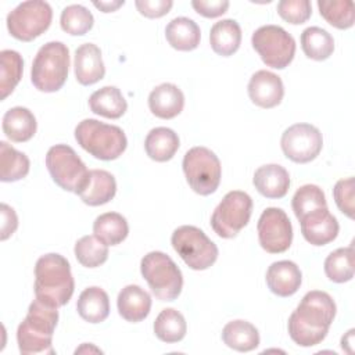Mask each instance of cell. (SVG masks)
I'll return each instance as SVG.
<instances>
[{
    "label": "cell",
    "instance_id": "6da1fadb",
    "mask_svg": "<svg viewBox=\"0 0 355 355\" xmlns=\"http://www.w3.org/2000/svg\"><path fill=\"white\" fill-rule=\"evenodd\" d=\"M336 302L319 290L308 291L288 318V334L301 347H313L322 343L336 316Z\"/></svg>",
    "mask_w": 355,
    "mask_h": 355
},
{
    "label": "cell",
    "instance_id": "7a4b0ae2",
    "mask_svg": "<svg viewBox=\"0 0 355 355\" xmlns=\"http://www.w3.org/2000/svg\"><path fill=\"white\" fill-rule=\"evenodd\" d=\"M58 308L35 298L25 319L17 329V343L22 355L54 354L53 334L58 322Z\"/></svg>",
    "mask_w": 355,
    "mask_h": 355
},
{
    "label": "cell",
    "instance_id": "3957f363",
    "mask_svg": "<svg viewBox=\"0 0 355 355\" xmlns=\"http://www.w3.org/2000/svg\"><path fill=\"white\" fill-rule=\"evenodd\" d=\"M35 295L53 306H64L69 302L75 282L68 259L60 254L42 255L35 265Z\"/></svg>",
    "mask_w": 355,
    "mask_h": 355
},
{
    "label": "cell",
    "instance_id": "277c9868",
    "mask_svg": "<svg viewBox=\"0 0 355 355\" xmlns=\"http://www.w3.org/2000/svg\"><path fill=\"white\" fill-rule=\"evenodd\" d=\"M75 140L85 151L101 161L119 158L128 146V139L119 126L93 118L83 119L76 125Z\"/></svg>",
    "mask_w": 355,
    "mask_h": 355
},
{
    "label": "cell",
    "instance_id": "5b68a950",
    "mask_svg": "<svg viewBox=\"0 0 355 355\" xmlns=\"http://www.w3.org/2000/svg\"><path fill=\"white\" fill-rule=\"evenodd\" d=\"M69 71V50L62 42L43 44L32 62L31 80L33 86L44 93L60 90Z\"/></svg>",
    "mask_w": 355,
    "mask_h": 355
},
{
    "label": "cell",
    "instance_id": "8992f818",
    "mask_svg": "<svg viewBox=\"0 0 355 355\" xmlns=\"http://www.w3.org/2000/svg\"><path fill=\"white\" fill-rule=\"evenodd\" d=\"M141 276L159 301L176 300L183 287V276L173 259L162 251H151L141 258Z\"/></svg>",
    "mask_w": 355,
    "mask_h": 355
},
{
    "label": "cell",
    "instance_id": "52a82bcc",
    "mask_svg": "<svg viewBox=\"0 0 355 355\" xmlns=\"http://www.w3.org/2000/svg\"><path fill=\"white\" fill-rule=\"evenodd\" d=\"M171 243L184 263L194 270H205L218 259L216 244L200 229L183 225L173 230Z\"/></svg>",
    "mask_w": 355,
    "mask_h": 355
},
{
    "label": "cell",
    "instance_id": "ba28073f",
    "mask_svg": "<svg viewBox=\"0 0 355 355\" xmlns=\"http://www.w3.org/2000/svg\"><path fill=\"white\" fill-rule=\"evenodd\" d=\"M47 171L62 190L79 194L87 183L89 171L75 150L67 144H55L46 154Z\"/></svg>",
    "mask_w": 355,
    "mask_h": 355
},
{
    "label": "cell",
    "instance_id": "9c48e42d",
    "mask_svg": "<svg viewBox=\"0 0 355 355\" xmlns=\"http://www.w3.org/2000/svg\"><path fill=\"white\" fill-rule=\"evenodd\" d=\"M183 172L189 186L200 196L216 191L222 178V166L218 155L207 147L190 148L183 157Z\"/></svg>",
    "mask_w": 355,
    "mask_h": 355
},
{
    "label": "cell",
    "instance_id": "30bf717a",
    "mask_svg": "<svg viewBox=\"0 0 355 355\" xmlns=\"http://www.w3.org/2000/svg\"><path fill=\"white\" fill-rule=\"evenodd\" d=\"M53 19V10L47 1L28 0L18 4L7 15V29L21 42H32L44 33Z\"/></svg>",
    "mask_w": 355,
    "mask_h": 355
},
{
    "label": "cell",
    "instance_id": "8fae6325",
    "mask_svg": "<svg viewBox=\"0 0 355 355\" xmlns=\"http://www.w3.org/2000/svg\"><path fill=\"white\" fill-rule=\"evenodd\" d=\"M251 44L263 64L275 69H284L295 55V40L282 26L263 25L251 36Z\"/></svg>",
    "mask_w": 355,
    "mask_h": 355
},
{
    "label": "cell",
    "instance_id": "7c38bea8",
    "mask_svg": "<svg viewBox=\"0 0 355 355\" xmlns=\"http://www.w3.org/2000/svg\"><path fill=\"white\" fill-rule=\"evenodd\" d=\"M252 214L251 197L240 190H232L211 215V226L222 239H233L240 230L247 226Z\"/></svg>",
    "mask_w": 355,
    "mask_h": 355
},
{
    "label": "cell",
    "instance_id": "4fadbf2b",
    "mask_svg": "<svg viewBox=\"0 0 355 355\" xmlns=\"http://www.w3.org/2000/svg\"><path fill=\"white\" fill-rule=\"evenodd\" d=\"M283 154L297 164L313 161L323 147L320 130L311 123H294L288 126L280 139Z\"/></svg>",
    "mask_w": 355,
    "mask_h": 355
},
{
    "label": "cell",
    "instance_id": "5bb4252c",
    "mask_svg": "<svg viewBox=\"0 0 355 355\" xmlns=\"http://www.w3.org/2000/svg\"><path fill=\"white\" fill-rule=\"evenodd\" d=\"M261 247L269 254H280L290 248L293 241V226L282 208H266L257 225Z\"/></svg>",
    "mask_w": 355,
    "mask_h": 355
},
{
    "label": "cell",
    "instance_id": "9a60e30c",
    "mask_svg": "<svg viewBox=\"0 0 355 355\" xmlns=\"http://www.w3.org/2000/svg\"><path fill=\"white\" fill-rule=\"evenodd\" d=\"M301 233L312 245H326L331 243L340 230V225L334 215L324 208H318L300 219Z\"/></svg>",
    "mask_w": 355,
    "mask_h": 355
},
{
    "label": "cell",
    "instance_id": "2e32d148",
    "mask_svg": "<svg viewBox=\"0 0 355 355\" xmlns=\"http://www.w3.org/2000/svg\"><path fill=\"white\" fill-rule=\"evenodd\" d=\"M250 100L261 108H273L279 105L284 96V86L276 73L261 69L257 71L248 82Z\"/></svg>",
    "mask_w": 355,
    "mask_h": 355
},
{
    "label": "cell",
    "instance_id": "e0dca14e",
    "mask_svg": "<svg viewBox=\"0 0 355 355\" xmlns=\"http://www.w3.org/2000/svg\"><path fill=\"white\" fill-rule=\"evenodd\" d=\"M73 69L76 80L83 86H90L101 80L105 75L101 50L94 43L80 44L75 50Z\"/></svg>",
    "mask_w": 355,
    "mask_h": 355
},
{
    "label": "cell",
    "instance_id": "ac0fdd59",
    "mask_svg": "<svg viewBox=\"0 0 355 355\" xmlns=\"http://www.w3.org/2000/svg\"><path fill=\"white\" fill-rule=\"evenodd\" d=\"M266 284L277 297H291L301 286L302 275L293 261L273 262L266 270Z\"/></svg>",
    "mask_w": 355,
    "mask_h": 355
},
{
    "label": "cell",
    "instance_id": "d6986e66",
    "mask_svg": "<svg viewBox=\"0 0 355 355\" xmlns=\"http://www.w3.org/2000/svg\"><path fill=\"white\" fill-rule=\"evenodd\" d=\"M184 107V94L173 83H161L148 94L150 111L161 119L178 116Z\"/></svg>",
    "mask_w": 355,
    "mask_h": 355
},
{
    "label": "cell",
    "instance_id": "ffe728a7",
    "mask_svg": "<svg viewBox=\"0 0 355 355\" xmlns=\"http://www.w3.org/2000/svg\"><path fill=\"white\" fill-rule=\"evenodd\" d=\"M119 315L132 323L144 320L151 309V295L137 284L123 287L116 298Z\"/></svg>",
    "mask_w": 355,
    "mask_h": 355
},
{
    "label": "cell",
    "instance_id": "44dd1931",
    "mask_svg": "<svg viewBox=\"0 0 355 355\" xmlns=\"http://www.w3.org/2000/svg\"><path fill=\"white\" fill-rule=\"evenodd\" d=\"M252 183L263 197L282 198L290 189V175L282 165L268 164L255 171Z\"/></svg>",
    "mask_w": 355,
    "mask_h": 355
},
{
    "label": "cell",
    "instance_id": "7402d4cb",
    "mask_svg": "<svg viewBox=\"0 0 355 355\" xmlns=\"http://www.w3.org/2000/svg\"><path fill=\"white\" fill-rule=\"evenodd\" d=\"M116 193L115 178L104 169L89 171V179L83 190L78 194L80 200L90 205L97 207L110 202Z\"/></svg>",
    "mask_w": 355,
    "mask_h": 355
},
{
    "label": "cell",
    "instance_id": "603a6c76",
    "mask_svg": "<svg viewBox=\"0 0 355 355\" xmlns=\"http://www.w3.org/2000/svg\"><path fill=\"white\" fill-rule=\"evenodd\" d=\"M3 132L15 143L31 140L37 129V122L32 111L25 107H12L3 115Z\"/></svg>",
    "mask_w": 355,
    "mask_h": 355
},
{
    "label": "cell",
    "instance_id": "cb8c5ba5",
    "mask_svg": "<svg viewBox=\"0 0 355 355\" xmlns=\"http://www.w3.org/2000/svg\"><path fill=\"white\" fill-rule=\"evenodd\" d=\"M180 141L175 130L158 126L151 129L144 140V150L147 155L157 162H166L173 158L179 150Z\"/></svg>",
    "mask_w": 355,
    "mask_h": 355
},
{
    "label": "cell",
    "instance_id": "d4e9b609",
    "mask_svg": "<svg viewBox=\"0 0 355 355\" xmlns=\"http://www.w3.org/2000/svg\"><path fill=\"white\" fill-rule=\"evenodd\" d=\"M79 316L89 323H101L110 315L108 294L97 286L85 288L76 302Z\"/></svg>",
    "mask_w": 355,
    "mask_h": 355
},
{
    "label": "cell",
    "instance_id": "484cf974",
    "mask_svg": "<svg viewBox=\"0 0 355 355\" xmlns=\"http://www.w3.org/2000/svg\"><path fill=\"white\" fill-rule=\"evenodd\" d=\"M165 37L175 50L191 51L200 44L201 31L193 19L187 17H178L166 25Z\"/></svg>",
    "mask_w": 355,
    "mask_h": 355
},
{
    "label": "cell",
    "instance_id": "4316f807",
    "mask_svg": "<svg viewBox=\"0 0 355 355\" xmlns=\"http://www.w3.org/2000/svg\"><path fill=\"white\" fill-rule=\"evenodd\" d=\"M209 43L212 50L222 57L234 54L241 44V28L239 22L230 18L215 22L209 32Z\"/></svg>",
    "mask_w": 355,
    "mask_h": 355
},
{
    "label": "cell",
    "instance_id": "83f0119b",
    "mask_svg": "<svg viewBox=\"0 0 355 355\" xmlns=\"http://www.w3.org/2000/svg\"><path fill=\"white\" fill-rule=\"evenodd\" d=\"M89 107L92 112L110 119L121 118L126 110L128 103L116 86H104L89 97Z\"/></svg>",
    "mask_w": 355,
    "mask_h": 355
},
{
    "label": "cell",
    "instance_id": "f1b7e54d",
    "mask_svg": "<svg viewBox=\"0 0 355 355\" xmlns=\"http://www.w3.org/2000/svg\"><path fill=\"white\" fill-rule=\"evenodd\" d=\"M223 343L239 352H248L259 345V333L257 327L243 319L232 320L222 330Z\"/></svg>",
    "mask_w": 355,
    "mask_h": 355
},
{
    "label": "cell",
    "instance_id": "f546056e",
    "mask_svg": "<svg viewBox=\"0 0 355 355\" xmlns=\"http://www.w3.org/2000/svg\"><path fill=\"white\" fill-rule=\"evenodd\" d=\"M93 233L104 244L116 245L128 237L129 225L121 214L105 212L94 219Z\"/></svg>",
    "mask_w": 355,
    "mask_h": 355
},
{
    "label": "cell",
    "instance_id": "4dcf8cb0",
    "mask_svg": "<svg viewBox=\"0 0 355 355\" xmlns=\"http://www.w3.org/2000/svg\"><path fill=\"white\" fill-rule=\"evenodd\" d=\"M301 47L308 58L324 61L334 51V39L326 29L309 26L301 33Z\"/></svg>",
    "mask_w": 355,
    "mask_h": 355
},
{
    "label": "cell",
    "instance_id": "1f68e13d",
    "mask_svg": "<svg viewBox=\"0 0 355 355\" xmlns=\"http://www.w3.org/2000/svg\"><path fill=\"white\" fill-rule=\"evenodd\" d=\"M29 158L6 141H0V180L17 182L29 173Z\"/></svg>",
    "mask_w": 355,
    "mask_h": 355
},
{
    "label": "cell",
    "instance_id": "d6a6232c",
    "mask_svg": "<svg viewBox=\"0 0 355 355\" xmlns=\"http://www.w3.org/2000/svg\"><path fill=\"white\" fill-rule=\"evenodd\" d=\"M186 331L187 324L184 316L173 308L162 309L155 318L154 333L164 343H179L184 338Z\"/></svg>",
    "mask_w": 355,
    "mask_h": 355
},
{
    "label": "cell",
    "instance_id": "836d02e7",
    "mask_svg": "<svg viewBox=\"0 0 355 355\" xmlns=\"http://www.w3.org/2000/svg\"><path fill=\"white\" fill-rule=\"evenodd\" d=\"M354 247L337 248L324 259V273L334 283H345L354 277Z\"/></svg>",
    "mask_w": 355,
    "mask_h": 355
},
{
    "label": "cell",
    "instance_id": "e575fe53",
    "mask_svg": "<svg viewBox=\"0 0 355 355\" xmlns=\"http://www.w3.org/2000/svg\"><path fill=\"white\" fill-rule=\"evenodd\" d=\"M318 8L324 21L337 29H349L355 22V7L351 0H319Z\"/></svg>",
    "mask_w": 355,
    "mask_h": 355
},
{
    "label": "cell",
    "instance_id": "d590c367",
    "mask_svg": "<svg viewBox=\"0 0 355 355\" xmlns=\"http://www.w3.org/2000/svg\"><path fill=\"white\" fill-rule=\"evenodd\" d=\"M1 72H0V92L1 100L12 93L15 86L19 83L24 69V60L15 50H3L0 53Z\"/></svg>",
    "mask_w": 355,
    "mask_h": 355
},
{
    "label": "cell",
    "instance_id": "8d00e7d4",
    "mask_svg": "<svg viewBox=\"0 0 355 355\" xmlns=\"http://www.w3.org/2000/svg\"><path fill=\"white\" fill-rule=\"evenodd\" d=\"M73 252L78 262L85 268H97L108 259V245L94 234L80 237L75 243Z\"/></svg>",
    "mask_w": 355,
    "mask_h": 355
},
{
    "label": "cell",
    "instance_id": "74e56055",
    "mask_svg": "<svg viewBox=\"0 0 355 355\" xmlns=\"http://www.w3.org/2000/svg\"><path fill=\"white\" fill-rule=\"evenodd\" d=\"M94 24L93 14L80 4H71L65 7L60 17L61 29L72 36L86 35Z\"/></svg>",
    "mask_w": 355,
    "mask_h": 355
},
{
    "label": "cell",
    "instance_id": "f35d334b",
    "mask_svg": "<svg viewBox=\"0 0 355 355\" xmlns=\"http://www.w3.org/2000/svg\"><path fill=\"white\" fill-rule=\"evenodd\" d=\"M291 207L295 218L300 220L308 212L327 207V201L323 190L319 186L304 184L295 191L291 200Z\"/></svg>",
    "mask_w": 355,
    "mask_h": 355
},
{
    "label": "cell",
    "instance_id": "ab89813d",
    "mask_svg": "<svg viewBox=\"0 0 355 355\" xmlns=\"http://www.w3.org/2000/svg\"><path fill=\"white\" fill-rule=\"evenodd\" d=\"M277 14L293 25L304 24L312 14V6L309 0H282L277 3Z\"/></svg>",
    "mask_w": 355,
    "mask_h": 355
},
{
    "label": "cell",
    "instance_id": "60d3db41",
    "mask_svg": "<svg viewBox=\"0 0 355 355\" xmlns=\"http://www.w3.org/2000/svg\"><path fill=\"white\" fill-rule=\"evenodd\" d=\"M334 201L338 209L348 218H354V178L340 179L333 189Z\"/></svg>",
    "mask_w": 355,
    "mask_h": 355
},
{
    "label": "cell",
    "instance_id": "b9f144b4",
    "mask_svg": "<svg viewBox=\"0 0 355 355\" xmlns=\"http://www.w3.org/2000/svg\"><path fill=\"white\" fill-rule=\"evenodd\" d=\"M137 11L147 18H159L168 14L173 6L172 0H136Z\"/></svg>",
    "mask_w": 355,
    "mask_h": 355
},
{
    "label": "cell",
    "instance_id": "7bdbcfd3",
    "mask_svg": "<svg viewBox=\"0 0 355 355\" xmlns=\"http://www.w3.org/2000/svg\"><path fill=\"white\" fill-rule=\"evenodd\" d=\"M230 3L227 0H193L191 7L205 18H216L225 14Z\"/></svg>",
    "mask_w": 355,
    "mask_h": 355
},
{
    "label": "cell",
    "instance_id": "ee69618b",
    "mask_svg": "<svg viewBox=\"0 0 355 355\" xmlns=\"http://www.w3.org/2000/svg\"><path fill=\"white\" fill-rule=\"evenodd\" d=\"M0 209H1V234H0V239L4 241L10 236H12L14 232L17 230L18 216H17L15 211L10 205H7L6 202H1Z\"/></svg>",
    "mask_w": 355,
    "mask_h": 355
},
{
    "label": "cell",
    "instance_id": "f6af8a7d",
    "mask_svg": "<svg viewBox=\"0 0 355 355\" xmlns=\"http://www.w3.org/2000/svg\"><path fill=\"white\" fill-rule=\"evenodd\" d=\"M94 7L101 10L103 12H112L116 11L119 7L125 4L123 0H111V1H93Z\"/></svg>",
    "mask_w": 355,
    "mask_h": 355
},
{
    "label": "cell",
    "instance_id": "bcb514c9",
    "mask_svg": "<svg viewBox=\"0 0 355 355\" xmlns=\"http://www.w3.org/2000/svg\"><path fill=\"white\" fill-rule=\"evenodd\" d=\"M354 329H351L345 336H343L341 338V348L345 349L348 352V345H352L354 344Z\"/></svg>",
    "mask_w": 355,
    "mask_h": 355
}]
</instances>
